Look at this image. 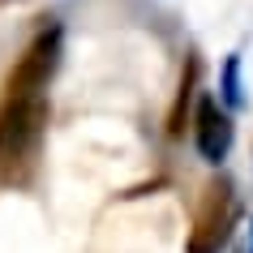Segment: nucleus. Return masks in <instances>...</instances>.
<instances>
[{
  "label": "nucleus",
  "instance_id": "5",
  "mask_svg": "<svg viewBox=\"0 0 253 253\" xmlns=\"http://www.w3.org/2000/svg\"><path fill=\"white\" fill-rule=\"evenodd\" d=\"M249 253H253V227H249Z\"/></svg>",
  "mask_w": 253,
  "mask_h": 253
},
{
  "label": "nucleus",
  "instance_id": "4",
  "mask_svg": "<svg viewBox=\"0 0 253 253\" xmlns=\"http://www.w3.org/2000/svg\"><path fill=\"white\" fill-rule=\"evenodd\" d=\"M219 99L227 112L245 107V86H240V52H227L223 60V82H219Z\"/></svg>",
  "mask_w": 253,
  "mask_h": 253
},
{
  "label": "nucleus",
  "instance_id": "3",
  "mask_svg": "<svg viewBox=\"0 0 253 253\" xmlns=\"http://www.w3.org/2000/svg\"><path fill=\"white\" fill-rule=\"evenodd\" d=\"M232 142H236V125H232V112L223 107V99H214V94H202L198 107H193V146L198 155L211 168L232 155Z\"/></svg>",
  "mask_w": 253,
  "mask_h": 253
},
{
  "label": "nucleus",
  "instance_id": "1",
  "mask_svg": "<svg viewBox=\"0 0 253 253\" xmlns=\"http://www.w3.org/2000/svg\"><path fill=\"white\" fill-rule=\"evenodd\" d=\"M65 60L60 22H43L0 86V185H26L47 133V90Z\"/></svg>",
  "mask_w": 253,
  "mask_h": 253
},
{
  "label": "nucleus",
  "instance_id": "2",
  "mask_svg": "<svg viewBox=\"0 0 253 253\" xmlns=\"http://www.w3.org/2000/svg\"><path fill=\"white\" fill-rule=\"evenodd\" d=\"M236 219H240V198H236V185L227 176H214L211 185L202 189V202H198V214H193V232H189V253H219L232 240L236 232Z\"/></svg>",
  "mask_w": 253,
  "mask_h": 253
}]
</instances>
